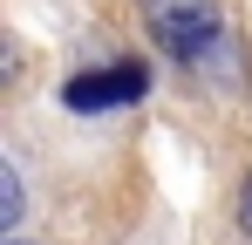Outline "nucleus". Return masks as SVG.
Here are the masks:
<instances>
[{
	"instance_id": "nucleus-5",
	"label": "nucleus",
	"mask_w": 252,
	"mask_h": 245,
	"mask_svg": "<svg viewBox=\"0 0 252 245\" xmlns=\"http://www.w3.org/2000/svg\"><path fill=\"white\" fill-rule=\"evenodd\" d=\"M14 245H21V239H14Z\"/></svg>"
},
{
	"instance_id": "nucleus-3",
	"label": "nucleus",
	"mask_w": 252,
	"mask_h": 245,
	"mask_svg": "<svg viewBox=\"0 0 252 245\" xmlns=\"http://www.w3.org/2000/svg\"><path fill=\"white\" fill-rule=\"evenodd\" d=\"M0 225L7 232L21 225V177H14V163H0Z\"/></svg>"
},
{
	"instance_id": "nucleus-1",
	"label": "nucleus",
	"mask_w": 252,
	"mask_h": 245,
	"mask_svg": "<svg viewBox=\"0 0 252 245\" xmlns=\"http://www.w3.org/2000/svg\"><path fill=\"white\" fill-rule=\"evenodd\" d=\"M150 34H157V48H164L170 61H184L205 89H232L239 68H246V61H239V41H232V28H225V14H218V7L170 0V7L150 14Z\"/></svg>"
},
{
	"instance_id": "nucleus-4",
	"label": "nucleus",
	"mask_w": 252,
	"mask_h": 245,
	"mask_svg": "<svg viewBox=\"0 0 252 245\" xmlns=\"http://www.w3.org/2000/svg\"><path fill=\"white\" fill-rule=\"evenodd\" d=\"M239 232L252 239V177H246V191H239Z\"/></svg>"
},
{
	"instance_id": "nucleus-2",
	"label": "nucleus",
	"mask_w": 252,
	"mask_h": 245,
	"mask_svg": "<svg viewBox=\"0 0 252 245\" xmlns=\"http://www.w3.org/2000/svg\"><path fill=\"white\" fill-rule=\"evenodd\" d=\"M150 89V68L136 61V55H123V61H109V68H82V75H68L62 82V102L68 109H116V102H136Z\"/></svg>"
}]
</instances>
